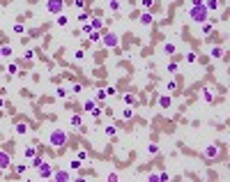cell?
Segmentation results:
<instances>
[{"mask_svg":"<svg viewBox=\"0 0 230 182\" xmlns=\"http://www.w3.org/2000/svg\"><path fill=\"white\" fill-rule=\"evenodd\" d=\"M191 16H193L196 21H205V18H207V9H205V5L193 7V9H191Z\"/></svg>","mask_w":230,"mask_h":182,"instance_id":"6da1fadb","label":"cell"},{"mask_svg":"<svg viewBox=\"0 0 230 182\" xmlns=\"http://www.w3.org/2000/svg\"><path fill=\"white\" fill-rule=\"evenodd\" d=\"M64 141H67V136H64L62 131H55L53 136H51V143H53V145H62Z\"/></svg>","mask_w":230,"mask_h":182,"instance_id":"7a4b0ae2","label":"cell"},{"mask_svg":"<svg viewBox=\"0 0 230 182\" xmlns=\"http://www.w3.org/2000/svg\"><path fill=\"white\" fill-rule=\"evenodd\" d=\"M48 9H51V12H60L62 9V0H51V2H48Z\"/></svg>","mask_w":230,"mask_h":182,"instance_id":"3957f363","label":"cell"},{"mask_svg":"<svg viewBox=\"0 0 230 182\" xmlns=\"http://www.w3.org/2000/svg\"><path fill=\"white\" fill-rule=\"evenodd\" d=\"M9 164V157L7 155H2V152H0V168H5V166Z\"/></svg>","mask_w":230,"mask_h":182,"instance_id":"277c9868","label":"cell"},{"mask_svg":"<svg viewBox=\"0 0 230 182\" xmlns=\"http://www.w3.org/2000/svg\"><path fill=\"white\" fill-rule=\"evenodd\" d=\"M106 44L108 46H115V44H117V37L115 35H106Z\"/></svg>","mask_w":230,"mask_h":182,"instance_id":"5b68a950","label":"cell"},{"mask_svg":"<svg viewBox=\"0 0 230 182\" xmlns=\"http://www.w3.org/2000/svg\"><path fill=\"white\" fill-rule=\"evenodd\" d=\"M42 175L48 178V175H51V166H42Z\"/></svg>","mask_w":230,"mask_h":182,"instance_id":"8992f818","label":"cell"},{"mask_svg":"<svg viewBox=\"0 0 230 182\" xmlns=\"http://www.w3.org/2000/svg\"><path fill=\"white\" fill-rule=\"evenodd\" d=\"M141 21L145 23V26H147V23H152V16H150V14H143V18H141Z\"/></svg>","mask_w":230,"mask_h":182,"instance_id":"52a82bcc","label":"cell"},{"mask_svg":"<svg viewBox=\"0 0 230 182\" xmlns=\"http://www.w3.org/2000/svg\"><path fill=\"white\" fill-rule=\"evenodd\" d=\"M207 157H216V147H207Z\"/></svg>","mask_w":230,"mask_h":182,"instance_id":"ba28073f","label":"cell"},{"mask_svg":"<svg viewBox=\"0 0 230 182\" xmlns=\"http://www.w3.org/2000/svg\"><path fill=\"white\" fill-rule=\"evenodd\" d=\"M16 131H18V134H26V125H23V122H21V125H16Z\"/></svg>","mask_w":230,"mask_h":182,"instance_id":"9c48e42d","label":"cell"},{"mask_svg":"<svg viewBox=\"0 0 230 182\" xmlns=\"http://www.w3.org/2000/svg\"><path fill=\"white\" fill-rule=\"evenodd\" d=\"M71 125H76V127L81 125V118H78V115H74V118H71Z\"/></svg>","mask_w":230,"mask_h":182,"instance_id":"30bf717a","label":"cell"},{"mask_svg":"<svg viewBox=\"0 0 230 182\" xmlns=\"http://www.w3.org/2000/svg\"><path fill=\"white\" fill-rule=\"evenodd\" d=\"M0 108H2V99H0Z\"/></svg>","mask_w":230,"mask_h":182,"instance_id":"8fae6325","label":"cell"}]
</instances>
